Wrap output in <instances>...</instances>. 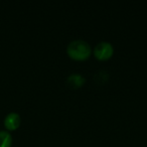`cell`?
Returning <instances> with one entry per match:
<instances>
[{
    "mask_svg": "<svg viewBox=\"0 0 147 147\" xmlns=\"http://www.w3.org/2000/svg\"><path fill=\"white\" fill-rule=\"evenodd\" d=\"M12 136L6 130L0 131V147H11Z\"/></svg>",
    "mask_w": 147,
    "mask_h": 147,
    "instance_id": "5",
    "label": "cell"
},
{
    "mask_svg": "<svg viewBox=\"0 0 147 147\" xmlns=\"http://www.w3.org/2000/svg\"><path fill=\"white\" fill-rule=\"evenodd\" d=\"M114 53L113 45L109 41H100L94 47V55L100 61H105L112 57Z\"/></svg>",
    "mask_w": 147,
    "mask_h": 147,
    "instance_id": "2",
    "label": "cell"
},
{
    "mask_svg": "<svg viewBox=\"0 0 147 147\" xmlns=\"http://www.w3.org/2000/svg\"><path fill=\"white\" fill-rule=\"evenodd\" d=\"M67 53L71 59L77 61H84L90 57L92 47L84 39H74L67 45Z\"/></svg>",
    "mask_w": 147,
    "mask_h": 147,
    "instance_id": "1",
    "label": "cell"
},
{
    "mask_svg": "<svg viewBox=\"0 0 147 147\" xmlns=\"http://www.w3.org/2000/svg\"><path fill=\"white\" fill-rule=\"evenodd\" d=\"M85 78L78 73H73L71 75H69L67 78V84L69 85L71 88L77 89L79 87H81L85 83Z\"/></svg>",
    "mask_w": 147,
    "mask_h": 147,
    "instance_id": "4",
    "label": "cell"
},
{
    "mask_svg": "<svg viewBox=\"0 0 147 147\" xmlns=\"http://www.w3.org/2000/svg\"><path fill=\"white\" fill-rule=\"evenodd\" d=\"M21 122V118L17 113L15 112H11L5 117L4 119V126L6 129L8 130H16L19 127Z\"/></svg>",
    "mask_w": 147,
    "mask_h": 147,
    "instance_id": "3",
    "label": "cell"
}]
</instances>
